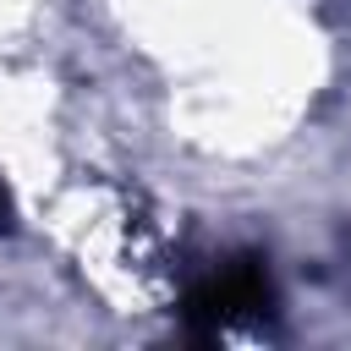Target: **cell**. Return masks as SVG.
Listing matches in <instances>:
<instances>
[{
    "label": "cell",
    "instance_id": "obj_1",
    "mask_svg": "<svg viewBox=\"0 0 351 351\" xmlns=\"http://www.w3.org/2000/svg\"><path fill=\"white\" fill-rule=\"evenodd\" d=\"M269 313H274V280H269V263L258 252L225 258L181 302V318H186V335L192 340H219L236 324H258Z\"/></svg>",
    "mask_w": 351,
    "mask_h": 351
},
{
    "label": "cell",
    "instance_id": "obj_2",
    "mask_svg": "<svg viewBox=\"0 0 351 351\" xmlns=\"http://www.w3.org/2000/svg\"><path fill=\"white\" fill-rule=\"evenodd\" d=\"M0 230H11V192L0 186Z\"/></svg>",
    "mask_w": 351,
    "mask_h": 351
}]
</instances>
